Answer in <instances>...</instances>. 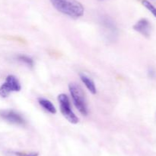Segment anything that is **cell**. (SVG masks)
Listing matches in <instances>:
<instances>
[{
	"label": "cell",
	"instance_id": "obj_7",
	"mask_svg": "<svg viewBox=\"0 0 156 156\" xmlns=\"http://www.w3.org/2000/svg\"><path fill=\"white\" fill-rule=\"evenodd\" d=\"M102 25H103L105 31L106 32L107 36L108 38H114L117 35V28L116 24H114V21L109 17L103 18L101 21Z\"/></svg>",
	"mask_w": 156,
	"mask_h": 156
},
{
	"label": "cell",
	"instance_id": "obj_2",
	"mask_svg": "<svg viewBox=\"0 0 156 156\" xmlns=\"http://www.w3.org/2000/svg\"><path fill=\"white\" fill-rule=\"evenodd\" d=\"M69 90L73 99V102L79 113L83 116L88 114V108L85 93L82 87L76 83H71L69 85Z\"/></svg>",
	"mask_w": 156,
	"mask_h": 156
},
{
	"label": "cell",
	"instance_id": "obj_3",
	"mask_svg": "<svg viewBox=\"0 0 156 156\" xmlns=\"http://www.w3.org/2000/svg\"><path fill=\"white\" fill-rule=\"evenodd\" d=\"M58 102L59 104L61 113L62 116L72 124H77L79 122V118L76 116L71 108V103L68 96L65 93H61L58 96Z\"/></svg>",
	"mask_w": 156,
	"mask_h": 156
},
{
	"label": "cell",
	"instance_id": "obj_1",
	"mask_svg": "<svg viewBox=\"0 0 156 156\" xmlns=\"http://www.w3.org/2000/svg\"><path fill=\"white\" fill-rule=\"evenodd\" d=\"M53 7L61 13L78 18L84 15L83 6L76 0H50Z\"/></svg>",
	"mask_w": 156,
	"mask_h": 156
},
{
	"label": "cell",
	"instance_id": "obj_8",
	"mask_svg": "<svg viewBox=\"0 0 156 156\" xmlns=\"http://www.w3.org/2000/svg\"><path fill=\"white\" fill-rule=\"evenodd\" d=\"M80 76V80H82V82L85 84V86L86 87V88L91 92L92 94H95L97 93V88H96L95 84H94V81L91 79L88 76H87L85 73H81L79 74Z\"/></svg>",
	"mask_w": 156,
	"mask_h": 156
},
{
	"label": "cell",
	"instance_id": "obj_9",
	"mask_svg": "<svg viewBox=\"0 0 156 156\" xmlns=\"http://www.w3.org/2000/svg\"><path fill=\"white\" fill-rule=\"evenodd\" d=\"M38 102L44 108V110H45L48 113H51V114H56V107L52 103L51 101H50L49 99H45V98H39Z\"/></svg>",
	"mask_w": 156,
	"mask_h": 156
},
{
	"label": "cell",
	"instance_id": "obj_4",
	"mask_svg": "<svg viewBox=\"0 0 156 156\" xmlns=\"http://www.w3.org/2000/svg\"><path fill=\"white\" fill-rule=\"evenodd\" d=\"M21 90V83L14 75H9L5 81L0 87V96L6 98L12 92H19Z\"/></svg>",
	"mask_w": 156,
	"mask_h": 156
},
{
	"label": "cell",
	"instance_id": "obj_13",
	"mask_svg": "<svg viewBox=\"0 0 156 156\" xmlns=\"http://www.w3.org/2000/svg\"><path fill=\"white\" fill-rule=\"evenodd\" d=\"M148 73H149V76H150V77H152V78L155 77L156 72L152 68H149V72H148Z\"/></svg>",
	"mask_w": 156,
	"mask_h": 156
},
{
	"label": "cell",
	"instance_id": "obj_11",
	"mask_svg": "<svg viewBox=\"0 0 156 156\" xmlns=\"http://www.w3.org/2000/svg\"><path fill=\"white\" fill-rule=\"evenodd\" d=\"M143 5L156 18V8L152 4V3L149 2L147 0H143Z\"/></svg>",
	"mask_w": 156,
	"mask_h": 156
},
{
	"label": "cell",
	"instance_id": "obj_10",
	"mask_svg": "<svg viewBox=\"0 0 156 156\" xmlns=\"http://www.w3.org/2000/svg\"><path fill=\"white\" fill-rule=\"evenodd\" d=\"M17 59H18V61H19L20 62L26 64V65L29 67H33L34 64V60L32 59L30 57L27 56V55L19 54L17 56Z\"/></svg>",
	"mask_w": 156,
	"mask_h": 156
},
{
	"label": "cell",
	"instance_id": "obj_5",
	"mask_svg": "<svg viewBox=\"0 0 156 156\" xmlns=\"http://www.w3.org/2000/svg\"><path fill=\"white\" fill-rule=\"evenodd\" d=\"M0 118L6 121L9 123L16 125H24L26 120L18 112L14 110H0Z\"/></svg>",
	"mask_w": 156,
	"mask_h": 156
},
{
	"label": "cell",
	"instance_id": "obj_6",
	"mask_svg": "<svg viewBox=\"0 0 156 156\" xmlns=\"http://www.w3.org/2000/svg\"><path fill=\"white\" fill-rule=\"evenodd\" d=\"M133 29L146 38H149L152 33V25L146 18L139 20L133 25Z\"/></svg>",
	"mask_w": 156,
	"mask_h": 156
},
{
	"label": "cell",
	"instance_id": "obj_12",
	"mask_svg": "<svg viewBox=\"0 0 156 156\" xmlns=\"http://www.w3.org/2000/svg\"><path fill=\"white\" fill-rule=\"evenodd\" d=\"M14 154L15 156H38L39 154L37 152H30V153H26L22 152V151H15Z\"/></svg>",
	"mask_w": 156,
	"mask_h": 156
}]
</instances>
